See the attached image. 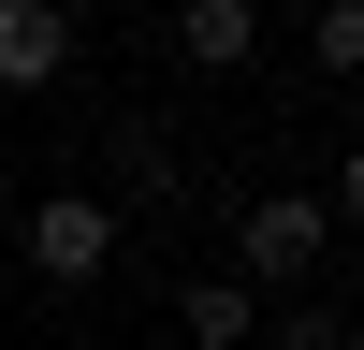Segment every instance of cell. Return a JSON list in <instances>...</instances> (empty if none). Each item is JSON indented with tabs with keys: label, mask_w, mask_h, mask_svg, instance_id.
<instances>
[{
	"label": "cell",
	"mask_w": 364,
	"mask_h": 350,
	"mask_svg": "<svg viewBox=\"0 0 364 350\" xmlns=\"http://www.w3.org/2000/svg\"><path fill=\"white\" fill-rule=\"evenodd\" d=\"M321 262H336V219H321V190H262L248 219H233V277H321Z\"/></svg>",
	"instance_id": "cell-1"
},
{
	"label": "cell",
	"mask_w": 364,
	"mask_h": 350,
	"mask_svg": "<svg viewBox=\"0 0 364 350\" xmlns=\"http://www.w3.org/2000/svg\"><path fill=\"white\" fill-rule=\"evenodd\" d=\"M102 262H117V204L102 190H44V204H29V277H44V292L102 277Z\"/></svg>",
	"instance_id": "cell-2"
},
{
	"label": "cell",
	"mask_w": 364,
	"mask_h": 350,
	"mask_svg": "<svg viewBox=\"0 0 364 350\" xmlns=\"http://www.w3.org/2000/svg\"><path fill=\"white\" fill-rule=\"evenodd\" d=\"M58 73H73V15H58V0H0V88L29 102V88H58Z\"/></svg>",
	"instance_id": "cell-3"
},
{
	"label": "cell",
	"mask_w": 364,
	"mask_h": 350,
	"mask_svg": "<svg viewBox=\"0 0 364 350\" xmlns=\"http://www.w3.org/2000/svg\"><path fill=\"white\" fill-rule=\"evenodd\" d=\"M175 58L190 73H248L262 58V0H175Z\"/></svg>",
	"instance_id": "cell-4"
},
{
	"label": "cell",
	"mask_w": 364,
	"mask_h": 350,
	"mask_svg": "<svg viewBox=\"0 0 364 350\" xmlns=\"http://www.w3.org/2000/svg\"><path fill=\"white\" fill-rule=\"evenodd\" d=\"M175 321H190V350H248V336H262V292H248V277H190Z\"/></svg>",
	"instance_id": "cell-5"
},
{
	"label": "cell",
	"mask_w": 364,
	"mask_h": 350,
	"mask_svg": "<svg viewBox=\"0 0 364 350\" xmlns=\"http://www.w3.org/2000/svg\"><path fill=\"white\" fill-rule=\"evenodd\" d=\"M306 58H321V73H364V0H321V15H306Z\"/></svg>",
	"instance_id": "cell-6"
},
{
	"label": "cell",
	"mask_w": 364,
	"mask_h": 350,
	"mask_svg": "<svg viewBox=\"0 0 364 350\" xmlns=\"http://www.w3.org/2000/svg\"><path fill=\"white\" fill-rule=\"evenodd\" d=\"M277 350H350V307H291V321H277Z\"/></svg>",
	"instance_id": "cell-7"
},
{
	"label": "cell",
	"mask_w": 364,
	"mask_h": 350,
	"mask_svg": "<svg viewBox=\"0 0 364 350\" xmlns=\"http://www.w3.org/2000/svg\"><path fill=\"white\" fill-rule=\"evenodd\" d=\"M0 204H15V146H0Z\"/></svg>",
	"instance_id": "cell-8"
}]
</instances>
